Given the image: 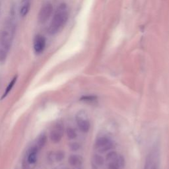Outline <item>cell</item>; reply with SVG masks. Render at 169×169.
<instances>
[{
	"instance_id": "8fae6325",
	"label": "cell",
	"mask_w": 169,
	"mask_h": 169,
	"mask_svg": "<svg viewBox=\"0 0 169 169\" xmlns=\"http://www.w3.org/2000/svg\"><path fill=\"white\" fill-rule=\"evenodd\" d=\"M38 148L37 147H33L32 151L29 153L28 156L27 161L29 164H34L37 161V152H38Z\"/></svg>"
},
{
	"instance_id": "e0dca14e",
	"label": "cell",
	"mask_w": 169,
	"mask_h": 169,
	"mask_svg": "<svg viewBox=\"0 0 169 169\" xmlns=\"http://www.w3.org/2000/svg\"><path fill=\"white\" fill-rule=\"evenodd\" d=\"M55 157L56 161L60 162V161H62L64 159V153L63 151H58L57 153H56Z\"/></svg>"
},
{
	"instance_id": "6da1fadb",
	"label": "cell",
	"mask_w": 169,
	"mask_h": 169,
	"mask_svg": "<svg viewBox=\"0 0 169 169\" xmlns=\"http://www.w3.org/2000/svg\"><path fill=\"white\" fill-rule=\"evenodd\" d=\"M68 11L66 5H61L56 11L52 18L50 25L48 29V32L50 34H55L64 26L68 19Z\"/></svg>"
},
{
	"instance_id": "52a82bcc",
	"label": "cell",
	"mask_w": 169,
	"mask_h": 169,
	"mask_svg": "<svg viewBox=\"0 0 169 169\" xmlns=\"http://www.w3.org/2000/svg\"><path fill=\"white\" fill-rule=\"evenodd\" d=\"M11 36L7 30H2L0 33V45L5 51L8 52L11 47Z\"/></svg>"
},
{
	"instance_id": "ba28073f",
	"label": "cell",
	"mask_w": 169,
	"mask_h": 169,
	"mask_svg": "<svg viewBox=\"0 0 169 169\" xmlns=\"http://www.w3.org/2000/svg\"><path fill=\"white\" fill-rule=\"evenodd\" d=\"M46 46V39L42 35L38 34L34 40V50L36 53L40 54L45 50Z\"/></svg>"
},
{
	"instance_id": "30bf717a",
	"label": "cell",
	"mask_w": 169,
	"mask_h": 169,
	"mask_svg": "<svg viewBox=\"0 0 169 169\" xmlns=\"http://www.w3.org/2000/svg\"><path fill=\"white\" fill-rule=\"evenodd\" d=\"M69 163H70L73 166H79L82 164V159H81L79 156L72 155H71L68 159Z\"/></svg>"
},
{
	"instance_id": "277c9868",
	"label": "cell",
	"mask_w": 169,
	"mask_h": 169,
	"mask_svg": "<svg viewBox=\"0 0 169 169\" xmlns=\"http://www.w3.org/2000/svg\"><path fill=\"white\" fill-rule=\"evenodd\" d=\"M106 161L114 163L120 166L122 169L125 166V159L122 155H119L116 151H110L106 155Z\"/></svg>"
},
{
	"instance_id": "5bb4252c",
	"label": "cell",
	"mask_w": 169,
	"mask_h": 169,
	"mask_svg": "<svg viewBox=\"0 0 169 169\" xmlns=\"http://www.w3.org/2000/svg\"><path fill=\"white\" fill-rule=\"evenodd\" d=\"M66 134L67 137L70 140H74L75 138H76L77 137V134L73 128H67L66 129Z\"/></svg>"
},
{
	"instance_id": "3957f363",
	"label": "cell",
	"mask_w": 169,
	"mask_h": 169,
	"mask_svg": "<svg viewBox=\"0 0 169 169\" xmlns=\"http://www.w3.org/2000/svg\"><path fill=\"white\" fill-rule=\"evenodd\" d=\"M52 12H53V7L52 4L47 3L44 5L41 8L39 14L38 19L39 23L42 24L45 23L49 19V18L50 17Z\"/></svg>"
},
{
	"instance_id": "44dd1931",
	"label": "cell",
	"mask_w": 169,
	"mask_h": 169,
	"mask_svg": "<svg viewBox=\"0 0 169 169\" xmlns=\"http://www.w3.org/2000/svg\"><path fill=\"white\" fill-rule=\"evenodd\" d=\"M151 169H156V166H155V165H154V166H152V168H151Z\"/></svg>"
},
{
	"instance_id": "7a4b0ae2",
	"label": "cell",
	"mask_w": 169,
	"mask_h": 169,
	"mask_svg": "<svg viewBox=\"0 0 169 169\" xmlns=\"http://www.w3.org/2000/svg\"><path fill=\"white\" fill-rule=\"evenodd\" d=\"M113 143L106 137H101L95 141V147L99 152L105 153L113 148Z\"/></svg>"
},
{
	"instance_id": "7c38bea8",
	"label": "cell",
	"mask_w": 169,
	"mask_h": 169,
	"mask_svg": "<svg viewBox=\"0 0 169 169\" xmlns=\"http://www.w3.org/2000/svg\"><path fill=\"white\" fill-rule=\"evenodd\" d=\"M46 142V136L45 134H42L38 140V143H37V148L40 149H42L44 146L45 145Z\"/></svg>"
},
{
	"instance_id": "8992f818",
	"label": "cell",
	"mask_w": 169,
	"mask_h": 169,
	"mask_svg": "<svg viewBox=\"0 0 169 169\" xmlns=\"http://www.w3.org/2000/svg\"><path fill=\"white\" fill-rule=\"evenodd\" d=\"M81 114H78L77 117H76V121L77 123V126L79 129L83 131L84 133L88 132L90 129V122L88 120L86 117H84L83 115V112L81 111Z\"/></svg>"
},
{
	"instance_id": "ffe728a7",
	"label": "cell",
	"mask_w": 169,
	"mask_h": 169,
	"mask_svg": "<svg viewBox=\"0 0 169 169\" xmlns=\"http://www.w3.org/2000/svg\"><path fill=\"white\" fill-rule=\"evenodd\" d=\"M95 98L94 97H81V100H86V101H87V100H93L95 99Z\"/></svg>"
},
{
	"instance_id": "9c48e42d",
	"label": "cell",
	"mask_w": 169,
	"mask_h": 169,
	"mask_svg": "<svg viewBox=\"0 0 169 169\" xmlns=\"http://www.w3.org/2000/svg\"><path fill=\"white\" fill-rule=\"evenodd\" d=\"M30 8V0H24L22 3V6L20 9V15L22 17H24L27 15Z\"/></svg>"
},
{
	"instance_id": "7402d4cb",
	"label": "cell",
	"mask_w": 169,
	"mask_h": 169,
	"mask_svg": "<svg viewBox=\"0 0 169 169\" xmlns=\"http://www.w3.org/2000/svg\"><path fill=\"white\" fill-rule=\"evenodd\" d=\"M0 10H1V6H0Z\"/></svg>"
},
{
	"instance_id": "2e32d148",
	"label": "cell",
	"mask_w": 169,
	"mask_h": 169,
	"mask_svg": "<svg viewBox=\"0 0 169 169\" xmlns=\"http://www.w3.org/2000/svg\"><path fill=\"white\" fill-rule=\"evenodd\" d=\"M7 51H5L4 49L0 48V62H3L6 60L7 57Z\"/></svg>"
},
{
	"instance_id": "5b68a950",
	"label": "cell",
	"mask_w": 169,
	"mask_h": 169,
	"mask_svg": "<svg viewBox=\"0 0 169 169\" xmlns=\"http://www.w3.org/2000/svg\"><path fill=\"white\" fill-rule=\"evenodd\" d=\"M64 133V126L61 124H57L55 126L54 128L51 131L50 137L51 141L54 143H57L60 142L61 140L62 135Z\"/></svg>"
},
{
	"instance_id": "d6986e66",
	"label": "cell",
	"mask_w": 169,
	"mask_h": 169,
	"mask_svg": "<svg viewBox=\"0 0 169 169\" xmlns=\"http://www.w3.org/2000/svg\"><path fill=\"white\" fill-rule=\"evenodd\" d=\"M108 169H122L118 165L114 163H111V162H108Z\"/></svg>"
},
{
	"instance_id": "4fadbf2b",
	"label": "cell",
	"mask_w": 169,
	"mask_h": 169,
	"mask_svg": "<svg viewBox=\"0 0 169 169\" xmlns=\"http://www.w3.org/2000/svg\"><path fill=\"white\" fill-rule=\"evenodd\" d=\"M17 76H15L14 78L12 79V81H11V82L9 83V85L7 87V89H6L4 94H3V95L2 96V98H4L5 97H6L8 95V94L11 91V90L12 89V88H13V87L14 86L15 83H16V81H17Z\"/></svg>"
},
{
	"instance_id": "9a60e30c",
	"label": "cell",
	"mask_w": 169,
	"mask_h": 169,
	"mask_svg": "<svg viewBox=\"0 0 169 169\" xmlns=\"http://www.w3.org/2000/svg\"><path fill=\"white\" fill-rule=\"evenodd\" d=\"M94 160H95V162H96V164L98 165L101 166L104 164V159L101 155H96L95 158H94Z\"/></svg>"
},
{
	"instance_id": "ac0fdd59",
	"label": "cell",
	"mask_w": 169,
	"mask_h": 169,
	"mask_svg": "<svg viewBox=\"0 0 169 169\" xmlns=\"http://www.w3.org/2000/svg\"><path fill=\"white\" fill-rule=\"evenodd\" d=\"M70 148L72 151H77V150L80 148V145L77 143H72L70 144Z\"/></svg>"
}]
</instances>
